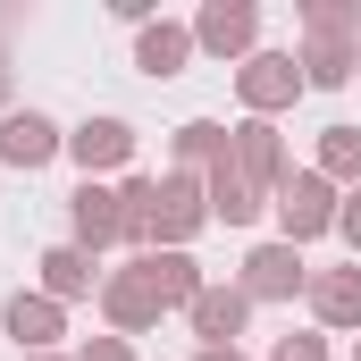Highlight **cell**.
Listing matches in <instances>:
<instances>
[{"instance_id":"cell-11","label":"cell","mask_w":361,"mask_h":361,"mask_svg":"<svg viewBox=\"0 0 361 361\" xmlns=\"http://www.w3.org/2000/svg\"><path fill=\"white\" fill-rule=\"evenodd\" d=\"M185 42H193V34L152 25V34H143V68H152V76H177V68H185Z\"/></svg>"},{"instance_id":"cell-1","label":"cell","mask_w":361,"mask_h":361,"mask_svg":"<svg viewBox=\"0 0 361 361\" xmlns=\"http://www.w3.org/2000/svg\"><path fill=\"white\" fill-rule=\"evenodd\" d=\"M277 219H286V235H319V227L336 219L328 177H286V185H277Z\"/></svg>"},{"instance_id":"cell-2","label":"cell","mask_w":361,"mask_h":361,"mask_svg":"<svg viewBox=\"0 0 361 361\" xmlns=\"http://www.w3.org/2000/svg\"><path fill=\"white\" fill-rule=\"evenodd\" d=\"M51 152H59V126H51L42 109H25V118L0 126V160H8V169H42Z\"/></svg>"},{"instance_id":"cell-9","label":"cell","mask_w":361,"mask_h":361,"mask_svg":"<svg viewBox=\"0 0 361 361\" xmlns=\"http://www.w3.org/2000/svg\"><path fill=\"white\" fill-rule=\"evenodd\" d=\"M319 311L345 328V319H361V269H336V277H319Z\"/></svg>"},{"instance_id":"cell-12","label":"cell","mask_w":361,"mask_h":361,"mask_svg":"<svg viewBox=\"0 0 361 361\" xmlns=\"http://www.w3.org/2000/svg\"><path fill=\"white\" fill-rule=\"evenodd\" d=\"M42 277H51V294H85V286H92V261L76 252V244H59V252L42 261Z\"/></svg>"},{"instance_id":"cell-15","label":"cell","mask_w":361,"mask_h":361,"mask_svg":"<svg viewBox=\"0 0 361 361\" xmlns=\"http://www.w3.org/2000/svg\"><path fill=\"white\" fill-rule=\"evenodd\" d=\"M219 152V126H185V160H210Z\"/></svg>"},{"instance_id":"cell-10","label":"cell","mask_w":361,"mask_h":361,"mask_svg":"<svg viewBox=\"0 0 361 361\" xmlns=\"http://www.w3.org/2000/svg\"><path fill=\"white\" fill-rule=\"evenodd\" d=\"M202 42H210V51H244V42H252V8H210V17H202Z\"/></svg>"},{"instance_id":"cell-8","label":"cell","mask_w":361,"mask_h":361,"mask_svg":"<svg viewBox=\"0 0 361 361\" xmlns=\"http://www.w3.org/2000/svg\"><path fill=\"white\" fill-rule=\"evenodd\" d=\"M193 328H202V336H235V328H244V294H219V286L193 294Z\"/></svg>"},{"instance_id":"cell-13","label":"cell","mask_w":361,"mask_h":361,"mask_svg":"<svg viewBox=\"0 0 361 361\" xmlns=\"http://www.w3.org/2000/svg\"><path fill=\"white\" fill-rule=\"evenodd\" d=\"M210 193H219V219H252V210H261L244 169H219V177H210Z\"/></svg>"},{"instance_id":"cell-7","label":"cell","mask_w":361,"mask_h":361,"mask_svg":"<svg viewBox=\"0 0 361 361\" xmlns=\"http://www.w3.org/2000/svg\"><path fill=\"white\" fill-rule=\"evenodd\" d=\"M294 85H302V76H294V59H252V68H244V92H252L261 109H277Z\"/></svg>"},{"instance_id":"cell-6","label":"cell","mask_w":361,"mask_h":361,"mask_svg":"<svg viewBox=\"0 0 361 361\" xmlns=\"http://www.w3.org/2000/svg\"><path fill=\"white\" fill-rule=\"evenodd\" d=\"M8 328H17V345H51L59 336V302L51 294H17L8 302Z\"/></svg>"},{"instance_id":"cell-19","label":"cell","mask_w":361,"mask_h":361,"mask_svg":"<svg viewBox=\"0 0 361 361\" xmlns=\"http://www.w3.org/2000/svg\"><path fill=\"white\" fill-rule=\"evenodd\" d=\"M202 361H244V353H235V345H210V353H202Z\"/></svg>"},{"instance_id":"cell-3","label":"cell","mask_w":361,"mask_h":361,"mask_svg":"<svg viewBox=\"0 0 361 361\" xmlns=\"http://www.w3.org/2000/svg\"><path fill=\"white\" fill-rule=\"evenodd\" d=\"M68 152H76L85 169H118V160L135 152V135H126L118 118H92V126H76V135H68Z\"/></svg>"},{"instance_id":"cell-5","label":"cell","mask_w":361,"mask_h":361,"mask_svg":"<svg viewBox=\"0 0 361 361\" xmlns=\"http://www.w3.org/2000/svg\"><path fill=\"white\" fill-rule=\"evenodd\" d=\"M118 227H126V202H109L101 185H85V193H76V235H85V244H109Z\"/></svg>"},{"instance_id":"cell-17","label":"cell","mask_w":361,"mask_h":361,"mask_svg":"<svg viewBox=\"0 0 361 361\" xmlns=\"http://www.w3.org/2000/svg\"><path fill=\"white\" fill-rule=\"evenodd\" d=\"M345 235H353V244H361V193H353V202H345Z\"/></svg>"},{"instance_id":"cell-14","label":"cell","mask_w":361,"mask_h":361,"mask_svg":"<svg viewBox=\"0 0 361 361\" xmlns=\"http://www.w3.org/2000/svg\"><path fill=\"white\" fill-rule=\"evenodd\" d=\"M319 160H328L336 177H345V169H361V135H353V126H328V152H319Z\"/></svg>"},{"instance_id":"cell-4","label":"cell","mask_w":361,"mask_h":361,"mask_svg":"<svg viewBox=\"0 0 361 361\" xmlns=\"http://www.w3.org/2000/svg\"><path fill=\"white\" fill-rule=\"evenodd\" d=\"M244 294H294V286H302V261H294V244H269V252H252V261H244Z\"/></svg>"},{"instance_id":"cell-18","label":"cell","mask_w":361,"mask_h":361,"mask_svg":"<svg viewBox=\"0 0 361 361\" xmlns=\"http://www.w3.org/2000/svg\"><path fill=\"white\" fill-rule=\"evenodd\" d=\"M85 361H126V345H92V353Z\"/></svg>"},{"instance_id":"cell-16","label":"cell","mask_w":361,"mask_h":361,"mask_svg":"<svg viewBox=\"0 0 361 361\" xmlns=\"http://www.w3.org/2000/svg\"><path fill=\"white\" fill-rule=\"evenodd\" d=\"M277 361H328V353H319V336H286V345H277Z\"/></svg>"}]
</instances>
